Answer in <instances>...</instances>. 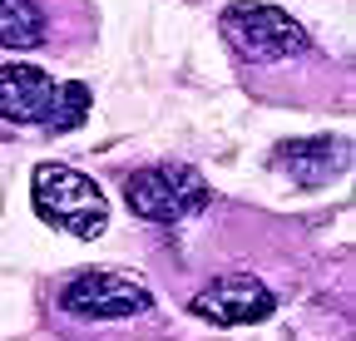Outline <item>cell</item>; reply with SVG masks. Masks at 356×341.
I'll list each match as a JSON object with an SVG mask.
<instances>
[{"label":"cell","instance_id":"cell-6","mask_svg":"<svg viewBox=\"0 0 356 341\" xmlns=\"http://www.w3.org/2000/svg\"><path fill=\"white\" fill-rule=\"evenodd\" d=\"M273 307H277V297L267 292V282H257L248 272H228L193 297V312L213 326H252L262 317H273Z\"/></svg>","mask_w":356,"mask_h":341},{"label":"cell","instance_id":"cell-2","mask_svg":"<svg viewBox=\"0 0 356 341\" xmlns=\"http://www.w3.org/2000/svg\"><path fill=\"white\" fill-rule=\"evenodd\" d=\"M30 198L44 223L60 233H74V238H99L109 223V203H104L99 183L65 163H40L30 174Z\"/></svg>","mask_w":356,"mask_h":341},{"label":"cell","instance_id":"cell-5","mask_svg":"<svg viewBox=\"0 0 356 341\" xmlns=\"http://www.w3.org/2000/svg\"><path fill=\"white\" fill-rule=\"evenodd\" d=\"M60 307L79 322H124V317L154 312V297L124 272H79L60 292Z\"/></svg>","mask_w":356,"mask_h":341},{"label":"cell","instance_id":"cell-1","mask_svg":"<svg viewBox=\"0 0 356 341\" xmlns=\"http://www.w3.org/2000/svg\"><path fill=\"white\" fill-rule=\"evenodd\" d=\"M89 114V84H60L35 65H0V119L44 124V129H74Z\"/></svg>","mask_w":356,"mask_h":341},{"label":"cell","instance_id":"cell-7","mask_svg":"<svg viewBox=\"0 0 356 341\" xmlns=\"http://www.w3.org/2000/svg\"><path fill=\"white\" fill-rule=\"evenodd\" d=\"M60 6H79V0H0V45L6 50H55Z\"/></svg>","mask_w":356,"mask_h":341},{"label":"cell","instance_id":"cell-8","mask_svg":"<svg viewBox=\"0 0 356 341\" xmlns=\"http://www.w3.org/2000/svg\"><path fill=\"white\" fill-rule=\"evenodd\" d=\"M346 163L351 158H346V144L341 139H297V144H287L277 153V168H282L292 183H302V188H322V183L341 178Z\"/></svg>","mask_w":356,"mask_h":341},{"label":"cell","instance_id":"cell-4","mask_svg":"<svg viewBox=\"0 0 356 341\" xmlns=\"http://www.w3.org/2000/svg\"><path fill=\"white\" fill-rule=\"evenodd\" d=\"M124 203L144 223H178L208 203V183L188 163H154L124 178Z\"/></svg>","mask_w":356,"mask_h":341},{"label":"cell","instance_id":"cell-3","mask_svg":"<svg viewBox=\"0 0 356 341\" xmlns=\"http://www.w3.org/2000/svg\"><path fill=\"white\" fill-rule=\"evenodd\" d=\"M218 30H222V40H228L248 65H282V60H292V55L307 50L302 25L287 10H277V6L238 0V6H228L218 15Z\"/></svg>","mask_w":356,"mask_h":341}]
</instances>
